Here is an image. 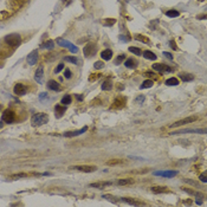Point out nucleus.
Returning <instances> with one entry per match:
<instances>
[{
	"label": "nucleus",
	"mask_w": 207,
	"mask_h": 207,
	"mask_svg": "<svg viewBox=\"0 0 207 207\" xmlns=\"http://www.w3.org/2000/svg\"><path fill=\"white\" fill-rule=\"evenodd\" d=\"M47 122H49V115L44 114V112H38V114L33 115L32 119H31L32 127H40V125H43Z\"/></svg>",
	"instance_id": "f257e3e1"
},
{
	"label": "nucleus",
	"mask_w": 207,
	"mask_h": 207,
	"mask_svg": "<svg viewBox=\"0 0 207 207\" xmlns=\"http://www.w3.org/2000/svg\"><path fill=\"white\" fill-rule=\"evenodd\" d=\"M5 42L11 47H18L21 44V37L18 33H11L5 37Z\"/></svg>",
	"instance_id": "f03ea898"
},
{
	"label": "nucleus",
	"mask_w": 207,
	"mask_h": 207,
	"mask_svg": "<svg viewBox=\"0 0 207 207\" xmlns=\"http://www.w3.org/2000/svg\"><path fill=\"white\" fill-rule=\"evenodd\" d=\"M70 171H78L82 173H93L95 171H97L96 166H89V165H81V166H71L69 167Z\"/></svg>",
	"instance_id": "7ed1b4c3"
},
{
	"label": "nucleus",
	"mask_w": 207,
	"mask_h": 207,
	"mask_svg": "<svg viewBox=\"0 0 207 207\" xmlns=\"http://www.w3.org/2000/svg\"><path fill=\"white\" fill-rule=\"evenodd\" d=\"M197 120H198L197 116H189V117H186V119H182V120H179V121L174 122L169 127L171 128H176V127H180V125H185V124H188V123H192V122H195Z\"/></svg>",
	"instance_id": "20e7f679"
},
{
	"label": "nucleus",
	"mask_w": 207,
	"mask_h": 207,
	"mask_svg": "<svg viewBox=\"0 0 207 207\" xmlns=\"http://www.w3.org/2000/svg\"><path fill=\"white\" fill-rule=\"evenodd\" d=\"M83 52H84V56L85 57H91L96 53V45L94 43H88L85 46H84V50H83Z\"/></svg>",
	"instance_id": "39448f33"
},
{
	"label": "nucleus",
	"mask_w": 207,
	"mask_h": 207,
	"mask_svg": "<svg viewBox=\"0 0 207 207\" xmlns=\"http://www.w3.org/2000/svg\"><path fill=\"white\" fill-rule=\"evenodd\" d=\"M186 133L207 134V128H200V129H184V130H178V132H175V133H171V134L174 135V134H186Z\"/></svg>",
	"instance_id": "423d86ee"
},
{
	"label": "nucleus",
	"mask_w": 207,
	"mask_h": 207,
	"mask_svg": "<svg viewBox=\"0 0 207 207\" xmlns=\"http://www.w3.org/2000/svg\"><path fill=\"white\" fill-rule=\"evenodd\" d=\"M57 44H58V45H60V46H65V47H68L72 53H77V52H78V49H77L73 44H71V43H70V42H68V40L62 39V38H59V39L57 40Z\"/></svg>",
	"instance_id": "0eeeda50"
},
{
	"label": "nucleus",
	"mask_w": 207,
	"mask_h": 207,
	"mask_svg": "<svg viewBox=\"0 0 207 207\" xmlns=\"http://www.w3.org/2000/svg\"><path fill=\"white\" fill-rule=\"evenodd\" d=\"M14 119H16V114L12 111V110H10V109L5 110L4 114H3V116H1V120L5 121L6 123H12V122L14 121Z\"/></svg>",
	"instance_id": "6e6552de"
},
{
	"label": "nucleus",
	"mask_w": 207,
	"mask_h": 207,
	"mask_svg": "<svg viewBox=\"0 0 207 207\" xmlns=\"http://www.w3.org/2000/svg\"><path fill=\"white\" fill-rule=\"evenodd\" d=\"M153 69L155 71H159V72H172L173 71V69L169 68L168 65H166V64H154Z\"/></svg>",
	"instance_id": "1a4fd4ad"
},
{
	"label": "nucleus",
	"mask_w": 207,
	"mask_h": 207,
	"mask_svg": "<svg viewBox=\"0 0 207 207\" xmlns=\"http://www.w3.org/2000/svg\"><path fill=\"white\" fill-rule=\"evenodd\" d=\"M34 80L37 81V83L42 84L43 81H44V68L43 66H39L37 69L36 73H34Z\"/></svg>",
	"instance_id": "9d476101"
},
{
	"label": "nucleus",
	"mask_w": 207,
	"mask_h": 207,
	"mask_svg": "<svg viewBox=\"0 0 207 207\" xmlns=\"http://www.w3.org/2000/svg\"><path fill=\"white\" fill-rule=\"evenodd\" d=\"M13 91H14L16 95H18V96H23V95L26 94L27 90H26V86H25L24 84L18 83V84H16V86H14V89H13Z\"/></svg>",
	"instance_id": "9b49d317"
},
{
	"label": "nucleus",
	"mask_w": 207,
	"mask_h": 207,
	"mask_svg": "<svg viewBox=\"0 0 207 207\" xmlns=\"http://www.w3.org/2000/svg\"><path fill=\"white\" fill-rule=\"evenodd\" d=\"M154 175L163 176V178H174L178 175L176 171H165V172H154Z\"/></svg>",
	"instance_id": "f8f14e48"
},
{
	"label": "nucleus",
	"mask_w": 207,
	"mask_h": 207,
	"mask_svg": "<svg viewBox=\"0 0 207 207\" xmlns=\"http://www.w3.org/2000/svg\"><path fill=\"white\" fill-rule=\"evenodd\" d=\"M86 130H88V127H83L82 129H80V130H73V132H66V133H64V136H66V137L78 136V135H82L83 133H85Z\"/></svg>",
	"instance_id": "ddd939ff"
},
{
	"label": "nucleus",
	"mask_w": 207,
	"mask_h": 207,
	"mask_svg": "<svg viewBox=\"0 0 207 207\" xmlns=\"http://www.w3.org/2000/svg\"><path fill=\"white\" fill-rule=\"evenodd\" d=\"M65 110H66L65 106L57 104V106L55 107V115H56V117H57V119H60L62 116L64 115V112H65Z\"/></svg>",
	"instance_id": "4468645a"
},
{
	"label": "nucleus",
	"mask_w": 207,
	"mask_h": 207,
	"mask_svg": "<svg viewBox=\"0 0 207 207\" xmlns=\"http://www.w3.org/2000/svg\"><path fill=\"white\" fill-rule=\"evenodd\" d=\"M38 60V52L37 51H32V52L27 56V63L30 64V65H34V64L37 63Z\"/></svg>",
	"instance_id": "2eb2a0df"
},
{
	"label": "nucleus",
	"mask_w": 207,
	"mask_h": 207,
	"mask_svg": "<svg viewBox=\"0 0 207 207\" xmlns=\"http://www.w3.org/2000/svg\"><path fill=\"white\" fill-rule=\"evenodd\" d=\"M125 106V98L124 97H117L115 101H114V108L116 109H120V108H123Z\"/></svg>",
	"instance_id": "dca6fc26"
},
{
	"label": "nucleus",
	"mask_w": 207,
	"mask_h": 207,
	"mask_svg": "<svg viewBox=\"0 0 207 207\" xmlns=\"http://www.w3.org/2000/svg\"><path fill=\"white\" fill-rule=\"evenodd\" d=\"M47 86H49V89H50V90H53V91H60V90H62V88H60L59 83H57V82H56V81H53V80L49 81Z\"/></svg>",
	"instance_id": "f3484780"
},
{
	"label": "nucleus",
	"mask_w": 207,
	"mask_h": 207,
	"mask_svg": "<svg viewBox=\"0 0 207 207\" xmlns=\"http://www.w3.org/2000/svg\"><path fill=\"white\" fill-rule=\"evenodd\" d=\"M112 182H107V181H101V182H94V184H90V187H94V188H104L107 186H111Z\"/></svg>",
	"instance_id": "a211bd4d"
},
{
	"label": "nucleus",
	"mask_w": 207,
	"mask_h": 207,
	"mask_svg": "<svg viewBox=\"0 0 207 207\" xmlns=\"http://www.w3.org/2000/svg\"><path fill=\"white\" fill-rule=\"evenodd\" d=\"M150 189L154 193H169V189H168L167 187H165V186H154Z\"/></svg>",
	"instance_id": "6ab92c4d"
},
{
	"label": "nucleus",
	"mask_w": 207,
	"mask_h": 207,
	"mask_svg": "<svg viewBox=\"0 0 207 207\" xmlns=\"http://www.w3.org/2000/svg\"><path fill=\"white\" fill-rule=\"evenodd\" d=\"M121 200H122V201H125V202L129 204V205H133V206H141V205H145L143 202L136 201V200H134V199H132V198H121Z\"/></svg>",
	"instance_id": "aec40b11"
},
{
	"label": "nucleus",
	"mask_w": 207,
	"mask_h": 207,
	"mask_svg": "<svg viewBox=\"0 0 207 207\" xmlns=\"http://www.w3.org/2000/svg\"><path fill=\"white\" fill-rule=\"evenodd\" d=\"M101 57L102 59H104V60H110L111 57H112V51L111 50H104V51H102V53H101Z\"/></svg>",
	"instance_id": "412c9836"
},
{
	"label": "nucleus",
	"mask_w": 207,
	"mask_h": 207,
	"mask_svg": "<svg viewBox=\"0 0 207 207\" xmlns=\"http://www.w3.org/2000/svg\"><path fill=\"white\" fill-rule=\"evenodd\" d=\"M143 57H145L146 59H149V60H155V59L158 58L156 55H155L154 52H151V51H149V50L145 51V52H143Z\"/></svg>",
	"instance_id": "4be33fe9"
},
{
	"label": "nucleus",
	"mask_w": 207,
	"mask_h": 207,
	"mask_svg": "<svg viewBox=\"0 0 207 207\" xmlns=\"http://www.w3.org/2000/svg\"><path fill=\"white\" fill-rule=\"evenodd\" d=\"M179 76L184 82H191V81L194 80V76L192 73H180Z\"/></svg>",
	"instance_id": "5701e85b"
},
{
	"label": "nucleus",
	"mask_w": 207,
	"mask_h": 207,
	"mask_svg": "<svg viewBox=\"0 0 207 207\" xmlns=\"http://www.w3.org/2000/svg\"><path fill=\"white\" fill-rule=\"evenodd\" d=\"M111 89H112V82H111L110 80H107V81L103 82V84H102V90L109 91V90H111Z\"/></svg>",
	"instance_id": "b1692460"
},
{
	"label": "nucleus",
	"mask_w": 207,
	"mask_h": 207,
	"mask_svg": "<svg viewBox=\"0 0 207 207\" xmlns=\"http://www.w3.org/2000/svg\"><path fill=\"white\" fill-rule=\"evenodd\" d=\"M166 85L168 86H175V85H179V80L175 78V77H172V78L167 80L166 81Z\"/></svg>",
	"instance_id": "393cba45"
},
{
	"label": "nucleus",
	"mask_w": 207,
	"mask_h": 207,
	"mask_svg": "<svg viewBox=\"0 0 207 207\" xmlns=\"http://www.w3.org/2000/svg\"><path fill=\"white\" fill-rule=\"evenodd\" d=\"M117 184L120 186H125V185H132L134 184V180L133 179H121L117 181Z\"/></svg>",
	"instance_id": "a878e982"
},
{
	"label": "nucleus",
	"mask_w": 207,
	"mask_h": 207,
	"mask_svg": "<svg viewBox=\"0 0 207 207\" xmlns=\"http://www.w3.org/2000/svg\"><path fill=\"white\" fill-rule=\"evenodd\" d=\"M31 175H36V174H27V173H19V174H13L11 175L10 179H21V178H29Z\"/></svg>",
	"instance_id": "bb28decb"
},
{
	"label": "nucleus",
	"mask_w": 207,
	"mask_h": 207,
	"mask_svg": "<svg viewBox=\"0 0 207 207\" xmlns=\"http://www.w3.org/2000/svg\"><path fill=\"white\" fill-rule=\"evenodd\" d=\"M185 192H187L188 194H191V195H195V197H199L200 199H204V195L201 193H199V192H195V191H192V189H189V188H182Z\"/></svg>",
	"instance_id": "cd10ccee"
},
{
	"label": "nucleus",
	"mask_w": 207,
	"mask_h": 207,
	"mask_svg": "<svg viewBox=\"0 0 207 207\" xmlns=\"http://www.w3.org/2000/svg\"><path fill=\"white\" fill-rule=\"evenodd\" d=\"M179 14H180V12L176 11V10H169V11H167V12H166V16H167V17H169V18L179 17Z\"/></svg>",
	"instance_id": "c85d7f7f"
},
{
	"label": "nucleus",
	"mask_w": 207,
	"mask_h": 207,
	"mask_svg": "<svg viewBox=\"0 0 207 207\" xmlns=\"http://www.w3.org/2000/svg\"><path fill=\"white\" fill-rule=\"evenodd\" d=\"M124 65L129 69H134V68H136V62L134 59H127L124 62Z\"/></svg>",
	"instance_id": "c756f323"
},
{
	"label": "nucleus",
	"mask_w": 207,
	"mask_h": 207,
	"mask_svg": "<svg viewBox=\"0 0 207 207\" xmlns=\"http://www.w3.org/2000/svg\"><path fill=\"white\" fill-rule=\"evenodd\" d=\"M153 84H154V83H153V81L147 80V81H145L143 83L141 84V86H140V88H141V89H149V88H151V86H153Z\"/></svg>",
	"instance_id": "7c9ffc66"
},
{
	"label": "nucleus",
	"mask_w": 207,
	"mask_h": 207,
	"mask_svg": "<svg viewBox=\"0 0 207 207\" xmlns=\"http://www.w3.org/2000/svg\"><path fill=\"white\" fill-rule=\"evenodd\" d=\"M71 96L70 95H65L63 98H62V104L63 106H68V104H71Z\"/></svg>",
	"instance_id": "2f4dec72"
},
{
	"label": "nucleus",
	"mask_w": 207,
	"mask_h": 207,
	"mask_svg": "<svg viewBox=\"0 0 207 207\" xmlns=\"http://www.w3.org/2000/svg\"><path fill=\"white\" fill-rule=\"evenodd\" d=\"M135 38L138 40V42H142V43H146V44H148L149 43V39L147 37H145V36H141V34H136L135 36Z\"/></svg>",
	"instance_id": "473e14b6"
},
{
	"label": "nucleus",
	"mask_w": 207,
	"mask_h": 207,
	"mask_svg": "<svg viewBox=\"0 0 207 207\" xmlns=\"http://www.w3.org/2000/svg\"><path fill=\"white\" fill-rule=\"evenodd\" d=\"M42 47H43V49H53V47H55V44H53L52 40H49V42L42 44Z\"/></svg>",
	"instance_id": "72a5a7b5"
},
{
	"label": "nucleus",
	"mask_w": 207,
	"mask_h": 207,
	"mask_svg": "<svg viewBox=\"0 0 207 207\" xmlns=\"http://www.w3.org/2000/svg\"><path fill=\"white\" fill-rule=\"evenodd\" d=\"M129 51H130L132 53L136 55V56H140V55H141V50H140L138 47H135V46H130V47H129Z\"/></svg>",
	"instance_id": "f704fd0d"
},
{
	"label": "nucleus",
	"mask_w": 207,
	"mask_h": 207,
	"mask_svg": "<svg viewBox=\"0 0 207 207\" xmlns=\"http://www.w3.org/2000/svg\"><path fill=\"white\" fill-rule=\"evenodd\" d=\"M199 180L201 181V182H207V171L200 174V176H199Z\"/></svg>",
	"instance_id": "c9c22d12"
},
{
	"label": "nucleus",
	"mask_w": 207,
	"mask_h": 207,
	"mask_svg": "<svg viewBox=\"0 0 207 207\" xmlns=\"http://www.w3.org/2000/svg\"><path fill=\"white\" fill-rule=\"evenodd\" d=\"M65 60H66V62H69V63H72V64H77V63H78V60H77V58H76V57H71V56L65 57Z\"/></svg>",
	"instance_id": "e433bc0d"
},
{
	"label": "nucleus",
	"mask_w": 207,
	"mask_h": 207,
	"mask_svg": "<svg viewBox=\"0 0 207 207\" xmlns=\"http://www.w3.org/2000/svg\"><path fill=\"white\" fill-rule=\"evenodd\" d=\"M116 23V19H111V18H108L106 21H104V25H107V26H111V25H114Z\"/></svg>",
	"instance_id": "4c0bfd02"
},
{
	"label": "nucleus",
	"mask_w": 207,
	"mask_h": 207,
	"mask_svg": "<svg viewBox=\"0 0 207 207\" xmlns=\"http://www.w3.org/2000/svg\"><path fill=\"white\" fill-rule=\"evenodd\" d=\"M94 66H95V69L99 70V69H102L103 66H104V63H103V62H101V60H99V62H96V63L94 64Z\"/></svg>",
	"instance_id": "58836bf2"
},
{
	"label": "nucleus",
	"mask_w": 207,
	"mask_h": 207,
	"mask_svg": "<svg viewBox=\"0 0 207 207\" xmlns=\"http://www.w3.org/2000/svg\"><path fill=\"white\" fill-rule=\"evenodd\" d=\"M143 102H145V96H143V95H142V96L140 95V96L135 99V103H137V104H142Z\"/></svg>",
	"instance_id": "ea45409f"
},
{
	"label": "nucleus",
	"mask_w": 207,
	"mask_h": 207,
	"mask_svg": "<svg viewBox=\"0 0 207 207\" xmlns=\"http://www.w3.org/2000/svg\"><path fill=\"white\" fill-rule=\"evenodd\" d=\"M122 163V160H110L108 162L109 166H112V165H121Z\"/></svg>",
	"instance_id": "a19ab883"
},
{
	"label": "nucleus",
	"mask_w": 207,
	"mask_h": 207,
	"mask_svg": "<svg viewBox=\"0 0 207 207\" xmlns=\"http://www.w3.org/2000/svg\"><path fill=\"white\" fill-rule=\"evenodd\" d=\"M64 76H65L66 80H70L71 78V71L69 69H65V71H64Z\"/></svg>",
	"instance_id": "79ce46f5"
},
{
	"label": "nucleus",
	"mask_w": 207,
	"mask_h": 207,
	"mask_svg": "<svg viewBox=\"0 0 207 207\" xmlns=\"http://www.w3.org/2000/svg\"><path fill=\"white\" fill-rule=\"evenodd\" d=\"M63 69H64V64H63V63H60V64H58V66L56 68L55 72H56V73H59V72H60Z\"/></svg>",
	"instance_id": "37998d69"
},
{
	"label": "nucleus",
	"mask_w": 207,
	"mask_h": 207,
	"mask_svg": "<svg viewBox=\"0 0 207 207\" xmlns=\"http://www.w3.org/2000/svg\"><path fill=\"white\" fill-rule=\"evenodd\" d=\"M124 58H125V56H124V55H120V56L117 57V59L115 60V63H116V64H120L122 60H124Z\"/></svg>",
	"instance_id": "c03bdc74"
},
{
	"label": "nucleus",
	"mask_w": 207,
	"mask_h": 207,
	"mask_svg": "<svg viewBox=\"0 0 207 207\" xmlns=\"http://www.w3.org/2000/svg\"><path fill=\"white\" fill-rule=\"evenodd\" d=\"M47 98H49V96H47L46 93H42V94L39 95V99H40V101H44V99H47Z\"/></svg>",
	"instance_id": "a18cd8bd"
},
{
	"label": "nucleus",
	"mask_w": 207,
	"mask_h": 207,
	"mask_svg": "<svg viewBox=\"0 0 207 207\" xmlns=\"http://www.w3.org/2000/svg\"><path fill=\"white\" fill-rule=\"evenodd\" d=\"M99 76H101V75H97V73H96V75H91V77H89V81H90V82H93V81H96V80L98 78Z\"/></svg>",
	"instance_id": "49530a36"
},
{
	"label": "nucleus",
	"mask_w": 207,
	"mask_h": 207,
	"mask_svg": "<svg viewBox=\"0 0 207 207\" xmlns=\"http://www.w3.org/2000/svg\"><path fill=\"white\" fill-rule=\"evenodd\" d=\"M169 45L172 46V49H173V50H178V46H176V44H175V42H174V40H171V42H169Z\"/></svg>",
	"instance_id": "de8ad7c7"
},
{
	"label": "nucleus",
	"mask_w": 207,
	"mask_h": 207,
	"mask_svg": "<svg viewBox=\"0 0 207 207\" xmlns=\"http://www.w3.org/2000/svg\"><path fill=\"white\" fill-rule=\"evenodd\" d=\"M120 40H121V42H128L129 39H128L125 36H120Z\"/></svg>",
	"instance_id": "09e8293b"
},
{
	"label": "nucleus",
	"mask_w": 207,
	"mask_h": 207,
	"mask_svg": "<svg viewBox=\"0 0 207 207\" xmlns=\"http://www.w3.org/2000/svg\"><path fill=\"white\" fill-rule=\"evenodd\" d=\"M71 1H72V0H62V3H63L64 5H66V6H68V5H70V4H71Z\"/></svg>",
	"instance_id": "8fccbe9b"
},
{
	"label": "nucleus",
	"mask_w": 207,
	"mask_h": 207,
	"mask_svg": "<svg viewBox=\"0 0 207 207\" xmlns=\"http://www.w3.org/2000/svg\"><path fill=\"white\" fill-rule=\"evenodd\" d=\"M163 55H165V56H166V57H167V58H169V59H171V60H172V59H173V56H172V55H171V53H169V52H163Z\"/></svg>",
	"instance_id": "3c124183"
},
{
	"label": "nucleus",
	"mask_w": 207,
	"mask_h": 207,
	"mask_svg": "<svg viewBox=\"0 0 207 207\" xmlns=\"http://www.w3.org/2000/svg\"><path fill=\"white\" fill-rule=\"evenodd\" d=\"M198 18H199V19H207V16H206V14H205V16H199Z\"/></svg>",
	"instance_id": "603ef678"
}]
</instances>
